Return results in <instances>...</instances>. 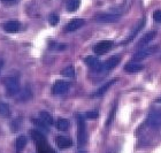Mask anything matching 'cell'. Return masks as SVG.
Instances as JSON below:
<instances>
[{
	"label": "cell",
	"mask_w": 161,
	"mask_h": 153,
	"mask_svg": "<svg viewBox=\"0 0 161 153\" xmlns=\"http://www.w3.org/2000/svg\"><path fill=\"white\" fill-rule=\"evenodd\" d=\"M153 19H154L155 22H158V23H161V10H155L154 13H153Z\"/></svg>",
	"instance_id": "obj_25"
},
{
	"label": "cell",
	"mask_w": 161,
	"mask_h": 153,
	"mask_svg": "<svg viewBox=\"0 0 161 153\" xmlns=\"http://www.w3.org/2000/svg\"><path fill=\"white\" fill-rule=\"evenodd\" d=\"M80 5V0H68L67 1V10L69 12H75L78 9Z\"/></svg>",
	"instance_id": "obj_20"
},
{
	"label": "cell",
	"mask_w": 161,
	"mask_h": 153,
	"mask_svg": "<svg viewBox=\"0 0 161 153\" xmlns=\"http://www.w3.org/2000/svg\"><path fill=\"white\" fill-rule=\"evenodd\" d=\"M121 15L119 14H100L94 17V20L99 23H115L120 20Z\"/></svg>",
	"instance_id": "obj_6"
},
{
	"label": "cell",
	"mask_w": 161,
	"mask_h": 153,
	"mask_svg": "<svg viewBox=\"0 0 161 153\" xmlns=\"http://www.w3.org/2000/svg\"><path fill=\"white\" fill-rule=\"evenodd\" d=\"M28 144V138L23 135H21L16 138V142H15V150L16 153H21L24 150V147L27 146Z\"/></svg>",
	"instance_id": "obj_16"
},
{
	"label": "cell",
	"mask_w": 161,
	"mask_h": 153,
	"mask_svg": "<svg viewBox=\"0 0 161 153\" xmlns=\"http://www.w3.org/2000/svg\"><path fill=\"white\" fill-rule=\"evenodd\" d=\"M21 23L19 21H8L3 24V30L7 32H16L20 30Z\"/></svg>",
	"instance_id": "obj_15"
},
{
	"label": "cell",
	"mask_w": 161,
	"mask_h": 153,
	"mask_svg": "<svg viewBox=\"0 0 161 153\" xmlns=\"http://www.w3.org/2000/svg\"><path fill=\"white\" fill-rule=\"evenodd\" d=\"M39 117H40V120L44 121L47 126H52V124H53V117H52V115H51L48 112L42 110L39 113Z\"/></svg>",
	"instance_id": "obj_18"
},
{
	"label": "cell",
	"mask_w": 161,
	"mask_h": 153,
	"mask_svg": "<svg viewBox=\"0 0 161 153\" xmlns=\"http://www.w3.org/2000/svg\"><path fill=\"white\" fill-rule=\"evenodd\" d=\"M69 126H70V123H69V121H68L67 119H59V120L57 121V124H55V127H57L60 131H66V130H68L69 129Z\"/></svg>",
	"instance_id": "obj_19"
},
{
	"label": "cell",
	"mask_w": 161,
	"mask_h": 153,
	"mask_svg": "<svg viewBox=\"0 0 161 153\" xmlns=\"http://www.w3.org/2000/svg\"><path fill=\"white\" fill-rule=\"evenodd\" d=\"M3 1H14V0H3Z\"/></svg>",
	"instance_id": "obj_29"
},
{
	"label": "cell",
	"mask_w": 161,
	"mask_h": 153,
	"mask_svg": "<svg viewBox=\"0 0 161 153\" xmlns=\"http://www.w3.org/2000/svg\"><path fill=\"white\" fill-rule=\"evenodd\" d=\"M34 123H35V124H37L38 127H40V128H42V129H44V130H47L46 123L44 122V121H39V120H34Z\"/></svg>",
	"instance_id": "obj_26"
},
{
	"label": "cell",
	"mask_w": 161,
	"mask_h": 153,
	"mask_svg": "<svg viewBox=\"0 0 161 153\" xmlns=\"http://www.w3.org/2000/svg\"><path fill=\"white\" fill-rule=\"evenodd\" d=\"M55 144L58 145L59 149H69V147L73 146V140L69 138V137H66V136H58L55 138Z\"/></svg>",
	"instance_id": "obj_11"
},
{
	"label": "cell",
	"mask_w": 161,
	"mask_h": 153,
	"mask_svg": "<svg viewBox=\"0 0 161 153\" xmlns=\"http://www.w3.org/2000/svg\"><path fill=\"white\" fill-rule=\"evenodd\" d=\"M48 21H50V23L52 24V26H55V24H58V22H59V16H58L57 14H52V15L48 17Z\"/></svg>",
	"instance_id": "obj_24"
},
{
	"label": "cell",
	"mask_w": 161,
	"mask_h": 153,
	"mask_svg": "<svg viewBox=\"0 0 161 153\" xmlns=\"http://www.w3.org/2000/svg\"><path fill=\"white\" fill-rule=\"evenodd\" d=\"M80 153H86V152H84V151H82V152H80Z\"/></svg>",
	"instance_id": "obj_30"
},
{
	"label": "cell",
	"mask_w": 161,
	"mask_h": 153,
	"mask_svg": "<svg viewBox=\"0 0 161 153\" xmlns=\"http://www.w3.org/2000/svg\"><path fill=\"white\" fill-rule=\"evenodd\" d=\"M99 116V113L97 110H90V112H86L85 113V117L86 119H90V120H93V119H98Z\"/></svg>",
	"instance_id": "obj_23"
},
{
	"label": "cell",
	"mask_w": 161,
	"mask_h": 153,
	"mask_svg": "<svg viewBox=\"0 0 161 153\" xmlns=\"http://www.w3.org/2000/svg\"><path fill=\"white\" fill-rule=\"evenodd\" d=\"M146 124H147L151 129L158 130L161 128V110H153L148 114L147 120H146Z\"/></svg>",
	"instance_id": "obj_2"
},
{
	"label": "cell",
	"mask_w": 161,
	"mask_h": 153,
	"mask_svg": "<svg viewBox=\"0 0 161 153\" xmlns=\"http://www.w3.org/2000/svg\"><path fill=\"white\" fill-rule=\"evenodd\" d=\"M3 66V60H0V70H1Z\"/></svg>",
	"instance_id": "obj_28"
},
{
	"label": "cell",
	"mask_w": 161,
	"mask_h": 153,
	"mask_svg": "<svg viewBox=\"0 0 161 153\" xmlns=\"http://www.w3.org/2000/svg\"><path fill=\"white\" fill-rule=\"evenodd\" d=\"M145 22H146V19L145 17H143V19H141V20L138 21V23L135 26V28L131 30V32H130V35L128 36V38H127V40H125V44H128L129 42H131V40L134 39L135 37L137 36L138 33L141 32V30L144 28V26H145Z\"/></svg>",
	"instance_id": "obj_10"
},
{
	"label": "cell",
	"mask_w": 161,
	"mask_h": 153,
	"mask_svg": "<svg viewBox=\"0 0 161 153\" xmlns=\"http://www.w3.org/2000/svg\"><path fill=\"white\" fill-rule=\"evenodd\" d=\"M84 23H85V21L83 19H74V20H71L69 23L67 24V27H66V30L71 32V31H76L77 29H80V27H83Z\"/></svg>",
	"instance_id": "obj_14"
},
{
	"label": "cell",
	"mask_w": 161,
	"mask_h": 153,
	"mask_svg": "<svg viewBox=\"0 0 161 153\" xmlns=\"http://www.w3.org/2000/svg\"><path fill=\"white\" fill-rule=\"evenodd\" d=\"M115 82H116V78H115V80L109 81V82H107L106 84H104L103 87L99 88V89H98V90L96 91L93 94H92V97H101L103 94H104V93H106V91H107L108 89H109V88H111L112 85L115 83Z\"/></svg>",
	"instance_id": "obj_17"
},
{
	"label": "cell",
	"mask_w": 161,
	"mask_h": 153,
	"mask_svg": "<svg viewBox=\"0 0 161 153\" xmlns=\"http://www.w3.org/2000/svg\"><path fill=\"white\" fill-rule=\"evenodd\" d=\"M144 69V66L142 63L137 62V61H131V62L127 63L124 66V70L129 74H134V73H139Z\"/></svg>",
	"instance_id": "obj_12"
},
{
	"label": "cell",
	"mask_w": 161,
	"mask_h": 153,
	"mask_svg": "<svg viewBox=\"0 0 161 153\" xmlns=\"http://www.w3.org/2000/svg\"><path fill=\"white\" fill-rule=\"evenodd\" d=\"M84 61H85V63H86L87 66L90 67V68L92 70L97 71V73H99V71H100L101 62L99 60H98L97 58H94V57H87V58H85V59H84Z\"/></svg>",
	"instance_id": "obj_13"
},
{
	"label": "cell",
	"mask_w": 161,
	"mask_h": 153,
	"mask_svg": "<svg viewBox=\"0 0 161 153\" xmlns=\"http://www.w3.org/2000/svg\"><path fill=\"white\" fill-rule=\"evenodd\" d=\"M62 75H64V77H74V75H75L74 67L69 66V67H67V68H64V69L62 70Z\"/></svg>",
	"instance_id": "obj_22"
},
{
	"label": "cell",
	"mask_w": 161,
	"mask_h": 153,
	"mask_svg": "<svg viewBox=\"0 0 161 153\" xmlns=\"http://www.w3.org/2000/svg\"><path fill=\"white\" fill-rule=\"evenodd\" d=\"M121 61V58L120 57H112L109 58L106 62L101 63V67H100V71L99 73H107V71H111L113 68L118 66L119 63Z\"/></svg>",
	"instance_id": "obj_8"
},
{
	"label": "cell",
	"mask_w": 161,
	"mask_h": 153,
	"mask_svg": "<svg viewBox=\"0 0 161 153\" xmlns=\"http://www.w3.org/2000/svg\"><path fill=\"white\" fill-rule=\"evenodd\" d=\"M3 84H5L7 93L9 96H14L17 92H20V84H19V81L15 77H7V78H5Z\"/></svg>",
	"instance_id": "obj_3"
},
{
	"label": "cell",
	"mask_w": 161,
	"mask_h": 153,
	"mask_svg": "<svg viewBox=\"0 0 161 153\" xmlns=\"http://www.w3.org/2000/svg\"><path fill=\"white\" fill-rule=\"evenodd\" d=\"M0 115L8 116L9 115V106L5 103H0Z\"/></svg>",
	"instance_id": "obj_21"
},
{
	"label": "cell",
	"mask_w": 161,
	"mask_h": 153,
	"mask_svg": "<svg viewBox=\"0 0 161 153\" xmlns=\"http://www.w3.org/2000/svg\"><path fill=\"white\" fill-rule=\"evenodd\" d=\"M155 35H157V31H148V32L145 33L144 36L138 40V43H137V48H138V50L145 48V47L148 45V43H151L152 40L154 39Z\"/></svg>",
	"instance_id": "obj_9"
},
{
	"label": "cell",
	"mask_w": 161,
	"mask_h": 153,
	"mask_svg": "<svg viewBox=\"0 0 161 153\" xmlns=\"http://www.w3.org/2000/svg\"><path fill=\"white\" fill-rule=\"evenodd\" d=\"M155 103L161 104V97H160V98H158V99H155Z\"/></svg>",
	"instance_id": "obj_27"
},
{
	"label": "cell",
	"mask_w": 161,
	"mask_h": 153,
	"mask_svg": "<svg viewBox=\"0 0 161 153\" xmlns=\"http://www.w3.org/2000/svg\"><path fill=\"white\" fill-rule=\"evenodd\" d=\"M114 43L112 40H101L93 47V52L98 55H103V54L107 53L113 48Z\"/></svg>",
	"instance_id": "obj_5"
},
{
	"label": "cell",
	"mask_w": 161,
	"mask_h": 153,
	"mask_svg": "<svg viewBox=\"0 0 161 153\" xmlns=\"http://www.w3.org/2000/svg\"><path fill=\"white\" fill-rule=\"evenodd\" d=\"M69 88H70V84L68 82H64V81H59V82H55L52 88V92L53 94H57V96H61V94H64L69 91Z\"/></svg>",
	"instance_id": "obj_7"
},
{
	"label": "cell",
	"mask_w": 161,
	"mask_h": 153,
	"mask_svg": "<svg viewBox=\"0 0 161 153\" xmlns=\"http://www.w3.org/2000/svg\"><path fill=\"white\" fill-rule=\"evenodd\" d=\"M158 50V46H151V47H145V48H142V50H138L136 53L134 54L132 57V60L134 61H142L148 58L150 55L155 53V51Z\"/></svg>",
	"instance_id": "obj_4"
},
{
	"label": "cell",
	"mask_w": 161,
	"mask_h": 153,
	"mask_svg": "<svg viewBox=\"0 0 161 153\" xmlns=\"http://www.w3.org/2000/svg\"><path fill=\"white\" fill-rule=\"evenodd\" d=\"M77 140L78 146L82 147L86 142V128H85V121L84 116L77 114Z\"/></svg>",
	"instance_id": "obj_1"
}]
</instances>
